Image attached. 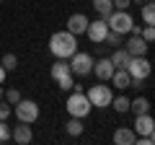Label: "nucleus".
<instances>
[{"label":"nucleus","instance_id":"nucleus-1","mask_svg":"<svg viewBox=\"0 0 155 145\" xmlns=\"http://www.w3.org/2000/svg\"><path fill=\"white\" fill-rule=\"evenodd\" d=\"M49 52L54 60H70L72 52H78V36L70 34L67 29L65 31H54L49 36Z\"/></svg>","mask_w":155,"mask_h":145},{"label":"nucleus","instance_id":"nucleus-2","mask_svg":"<svg viewBox=\"0 0 155 145\" xmlns=\"http://www.w3.org/2000/svg\"><path fill=\"white\" fill-rule=\"evenodd\" d=\"M65 109H67L70 117H78V119H85L93 112V106H91L88 96H85L83 91H70V96H67V101H65Z\"/></svg>","mask_w":155,"mask_h":145},{"label":"nucleus","instance_id":"nucleus-3","mask_svg":"<svg viewBox=\"0 0 155 145\" xmlns=\"http://www.w3.org/2000/svg\"><path fill=\"white\" fill-rule=\"evenodd\" d=\"M85 96H88L91 106L93 109H106V106H111V99H114V91H111V86H106L104 80L96 86H91L88 91H85Z\"/></svg>","mask_w":155,"mask_h":145},{"label":"nucleus","instance_id":"nucleus-4","mask_svg":"<svg viewBox=\"0 0 155 145\" xmlns=\"http://www.w3.org/2000/svg\"><path fill=\"white\" fill-rule=\"evenodd\" d=\"M67 62H70V72H72V75L83 78V75H91V72H93L96 57L91 55V52H72Z\"/></svg>","mask_w":155,"mask_h":145},{"label":"nucleus","instance_id":"nucleus-5","mask_svg":"<svg viewBox=\"0 0 155 145\" xmlns=\"http://www.w3.org/2000/svg\"><path fill=\"white\" fill-rule=\"evenodd\" d=\"M106 23H109V29L111 31H116V34H129L132 31V26H134V18L129 16V11H111L109 16H106Z\"/></svg>","mask_w":155,"mask_h":145},{"label":"nucleus","instance_id":"nucleus-6","mask_svg":"<svg viewBox=\"0 0 155 145\" xmlns=\"http://www.w3.org/2000/svg\"><path fill=\"white\" fill-rule=\"evenodd\" d=\"M124 70L129 72V78H132V80H147L150 72H153V65H150L147 55H142V57H129V62H127Z\"/></svg>","mask_w":155,"mask_h":145},{"label":"nucleus","instance_id":"nucleus-7","mask_svg":"<svg viewBox=\"0 0 155 145\" xmlns=\"http://www.w3.org/2000/svg\"><path fill=\"white\" fill-rule=\"evenodd\" d=\"M39 114H41V109H39V104H36V101H31V99H21L16 104V119H18V122L34 124L39 119Z\"/></svg>","mask_w":155,"mask_h":145},{"label":"nucleus","instance_id":"nucleus-8","mask_svg":"<svg viewBox=\"0 0 155 145\" xmlns=\"http://www.w3.org/2000/svg\"><path fill=\"white\" fill-rule=\"evenodd\" d=\"M106 31H109V23L101 16L96 18V21H88V26H85V36H88V42H93V44H104Z\"/></svg>","mask_w":155,"mask_h":145},{"label":"nucleus","instance_id":"nucleus-9","mask_svg":"<svg viewBox=\"0 0 155 145\" xmlns=\"http://www.w3.org/2000/svg\"><path fill=\"white\" fill-rule=\"evenodd\" d=\"M134 135L137 137H153V132H155V122H153V117H150V112L147 114H134Z\"/></svg>","mask_w":155,"mask_h":145},{"label":"nucleus","instance_id":"nucleus-10","mask_svg":"<svg viewBox=\"0 0 155 145\" xmlns=\"http://www.w3.org/2000/svg\"><path fill=\"white\" fill-rule=\"evenodd\" d=\"M122 47L129 52V57H142V55H147V47H150V44L142 39V36H134V34H132Z\"/></svg>","mask_w":155,"mask_h":145},{"label":"nucleus","instance_id":"nucleus-11","mask_svg":"<svg viewBox=\"0 0 155 145\" xmlns=\"http://www.w3.org/2000/svg\"><path fill=\"white\" fill-rule=\"evenodd\" d=\"M11 140H16V145H28V143L34 140L31 124H26V122L16 124V130H11Z\"/></svg>","mask_w":155,"mask_h":145},{"label":"nucleus","instance_id":"nucleus-12","mask_svg":"<svg viewBox=\"0 0 155 145\" xmlns=\"http://www.w3.org/2000/svg\"><path fill=\"white\" fill-rule=\"evenodd\" d=\"M91 18L85 16V13H72L70 18H67V31L75 34V36H80V34H85V26H88Z\"/></svg>","mask_w":155,"mask_h":145},{"label":"nucleus","instance_id":"nucleus-13","mask_svg":"<svg viewBox=\"0 0 155 145\" xmlns=\"http://www.w3.org/2000/svg\"><path fill=\"white\" fill-rule=\"evenodd\" d=\"M116 67L111 65V60L109 57H98V60L93 62V72L98 75V80H104V83H109V78H111V72H114Z\"/></svg>","mask_w":155,"mask_h":145},{"label":"nucleus","instance_id":"nucleus-14","mask_svg":"<svg viewBox=\"0 0 155 145\" xmlns=\"http://www.w3.org/2000/svg\"><path fill=\"white\" fill-rule=\"evenodd\" d=\"M109 83L114 86L116 91H124V88H129V83H132V78H129V72L124 70V67H116V70L111 72V78H109Z\"/></svg>","mask_w":155,"mask_h":145},{"label":"nucleus","instance_id":"nucleus-15","mask_svg":"<svg viewBox=\"0 0 155 145\" xmlns=\"http://www.w3.org/2000/svg\"><path fill=\"white\" fill-rule=\"evenodd\" d=\"M114 143L116 145H137V135H134V130H129V127H119L114 132Z\"/></svg>","mask_w":155,"mask_h":145},{"label":"nucleus","instance_id":"nucleus-16","mask_svg":"<svg viewBox=\"0 0 155 145\" xmlns=\"http://www.w3.org/2000/svg\"><path fill=\"white\" fill-rule=\"evenodd\" d=\"M49 75H52V80H60V78H65V75H72L70 72V62L67 60H54L52 67H49Z\"/></svg>","mask_w":155,"mask_h":145},{"label":"nucleus","instance_id":"nucleus-17","mask_svg":"<svg viewBox=\"0 0 155 145\" xmlns=\"http://www.w3.org/2000/svg\"><path fill=\"white\" fill-rule=\"evenodd\" d=\"M150 106H153V104H150L147 96H140L137 93V99H129V112H132V114H147Z\"/></svg>","mask_w":155,"mask_h":145},{"label":"nucleus","instance_id":"nucleus-18","mask_svg":"<svg viewBox=\"0 0 155 145\" xmlns=\"http://www.w3.org/2000/svg\"><path fill=\"white\" fill-rule=\"evenodd\" d=\"M109 60H111V65H114V67H127V62H129V52L124 49V47H116V49L111 52Z\"/></svg>","mask_w":155,"mask_h":145},{"label":"nucleus","instance_id":"nucleus-19","mask_svg":"<svg viewBox=\"0 0 155 145\" xmlns=\"http://www.w3.org/2000/svg\"><path fill=\"white\" fill-rule=\"evenodd\" d=\"M140 18H142L145 26H155V5H153V0L145 3V5H140Z\"/></svg>","mask_w":155,"mask_h":145},{"label":"nucleus","instance_id":"nucleus-20","mask_svg":"<svg viewBox=\"0 0 155 145\" xmlns=\"http://www.w3.org/2000/svg\"><path fill=\"white\" fill-rule=\"evenodd\" d=\"M83 119H78V117H70L67 119V124H65V132L70 135V137H80L83 135Z\"/></svg>","mask_w":155,"mask_h":145},{"label":"nucleus","instance_id":"nucleus-21","mask_svg":"<svg viewBox=\"0 0 155 145\" xmlns=\"http://www.w3.org/2000/svg\"><path fill=\"white\" fill-rule=\"evenodd\" d=\"M111 109H114V112H119V114H127V112H129V99L122 93V91H119V96H114V99H111Z\"/></svg>","mask_w":155,"mask_h":145},{"label":"nucleus","instance_id":"nucleus-22","mask_svg":"<svg viewBox=\"0 0 155 145\" xmlns=\"http://www.w3.org/2000/svg\"><path fill=\"white\" fill-rule=\"evenodd\" d=\"M93 11L98 13L101 18H106L111 11H114V0H93Z\"/></svg>","mask_w":155,"mask_h":145},{"label":"nucleus","instance_id":"nucleus-23","mask_svg":"<svg viewBox=\"0 0 155 145\" xmlns=\"http://www.w3.org/2000/svg\"><path fill=\"white\" fill-rule=\"evenodd\" d=\"M104 44H109L111 49H116V47H122V44H124V36L109 29V31H106V36H104Z\"/></svg>","mask_w":155,"mask_h":145},{"label":"nucleus","instance_id":"nucleus-24","mask_svg":"<svg viewBox=\"0 0 155 145\" xmlns=\"http://www.w3.org/2000/svg\"><path fill=\"white\" fill-rule=\"evenodd\" d=\"M0 65L11 72V70H16V67H18V57L13 55V52H5V55H3V60H0Z\"/></svg>","mask_w":155,"mask_h":145},{"label":"nucleus","instance_id":"nucleus-25","mask_svg":"<svg viewBox=\"0 0 155 145\" xmlns=\"http://www.w3.org/2000/svg\"><path fill=\"white\" fill-rule=\"evenodd\" d=\"M3 99H5L8 104L13 106V104H18L23 96H21V91H18V88H8V91H3Z\"/></svg>","mask_w":155,"mask_h":145},{"label":"nucleus","instance_id":"nucleus-26","mask_svg":"<svg viewBox=\"0 0 155 145\" xmlns=\"http://www.w3.org/2000/svg\"><path fill=\"white\" fill-rule=\"evenodd\" d=\"M57 86H60L62 91H72V86H75V75H65V78H60V80H54Z\"/></svg>","mask_w":155,"mask_h":145},{"label":"nucleus","instance_id":"nucleus-27","mask_svg":"<svg viewBox=\"0 0 155 145\" xmlns=\"http://www.w3.org/2000/svg\"><path fill=\"white\" fill-rule=\"evenodd\" d=\"M140 36H142L145 42H155V26H142V31H140Z\"/></svg>","mask_w":155,"mask_h":145},{"label":"nucleus","instance_id":"nucleus-28","mask_svg":"<svg viewBox=\"0 0 155 145\" xmlns=\"http://www.w3.org/2000/svg\"><path fill=\"white\" fill-rule=\"evenodd\" d=\"M11 114H13V106L8 104V101L0 99V119H5V122H8V117H11Z\"/></svg>","mask_w":155,"mask_h":145},{"label":"nucleus","instance_id":"nucleus-29","mask_svg":"<svg viewBox=\"0 0 155 145\" xmlns=\"http://www.w3.org/2000/svg\"><path fill=\"white\" fill-rule=\"evenodd\" d=\"M11 140V127L5 124V119H0V143H8Z\"/></svg>","mask_w":155,"mask_h":145},{"label":"nucleus","instance_id":"nucleus-30","mask_svg":"<svg viewBox=\"0 0 155 145\" xmlns=\"http://www.w3.org/2000/svg\"><path fill=\"white\" fill-rule=\"evenodd\" d=\"M129 5H132L129 0H114V8H116V11H127Z\"/></svg>","mask_w":155,"mask_h":145},{"label":"nucleus","instance_id":"nucleus-31","mask_svg":"<svg viewBox=\"0 0 155 145\" xmlns=\"http://www.w3.org/2000/svg\"><path fill=\"white\" fill-rule=\"evenodd\" d=\"M129 86H132V88H134V91H137V93H140V91H142V86H145V83H142V80H132V83H129Z\"/></svg>","mask_w":155,"mask_h":145},{"label":"nucleus","instance_id":"nucleus-32","mask_svg":"<svg viewBox=\"0 0 155 145\" xmlns=\"http://www.w3.org/2000/svg\"><path fill=\"white\" fill-rule=\"evenodd\" d=\"M5 75H8V70L3 65H0V83H5Z\"/></svg>","mask_w":155,"mask_h":145},{"label":"nucleus","instance_id":"nucleus-33","mask_svg":"<svg viewBox=\"0 0 155 145\" xmlns=\"http://www.w3.org/2000/svg\"><path fill=\"white\" fill-rule=\"evenodd\" d=\"M132 5H145V3H150V0H129Z\"/></svg>","mask_w":155,"mask_h":145},{"label":"nucleus","instance_id":"nucleus-34","mask_svg":"<svg viewBox=\"0 0 155 145\" xmlns=\"http://www.w3.org/2000/svg\"><path fill=\"white\" fill-rule=\"evenodd\" d=\"M0 99H3V86H0Z\"/></svg>","mask_w":155,"mask_h":145},{"label":"nucleus","instance_id":"nucleus-35","mask_svg":"<svg viewBox=\"0 0 155 145\" xmlns=\"http://www.w3.org/2000/svg\"><path fill=\"white\" fill-rule=\"evenodd\" d=\"M0 3H3V0H0Z\"/></svg>","mask_w":155,"mask_h":145}]
</instances>
